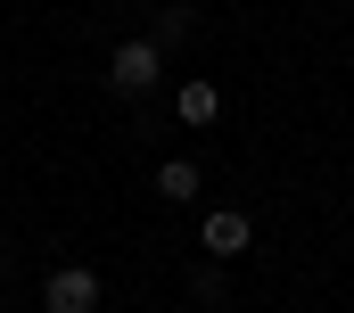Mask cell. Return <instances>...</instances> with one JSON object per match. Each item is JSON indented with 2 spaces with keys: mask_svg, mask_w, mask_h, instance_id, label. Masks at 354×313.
<instances>
[{
  "mask_svg": "<svg viewBox=\"0 0 354 313\" xmlns=\"http://www.w3.org/2000/svg\"><path fill=\"white\" fill-rule=\"evenodd\" d=\"M157 82H165V50H157V42H115V50H107V91L149 99Z\"/></svg>",
  "mask_w": 354,
  "mask_h": 313,
  "instance_id": "cell-1",
  "label": "cell"
},
{
  "mask_svg": "<svg viewBox=\"0 0 354 313\" xmlns=\"http://www.w3.org/2000/svg\"><path fill=\"white\" fill-rule=\"evenodd\" d=\"M41 313H99V272H91V264H50Z\"/></svg>",
  "mask_w": 354,
  "mask_h": 313,
  "instance_id": "cell-2",
  "label": "cell"
},
{
  "mask_svg": "<svg viewBox=\"0 0 354 313\" xmlns=\"http://www.w3.org/2000/svg\"><path fill=\"white\" fill-rule=\"evenodd\" d=\"M198 247H206V256H214V264H239V256H248V247H256V223H248V215H239V206H214V215H206V223H198Z\"/></svg>",
  "mask_w": 354,
  "mask_h": 313,
  "instance_id": "cell-3",
  "label": "cell"
},
{
  "mask_svg": "<svg viewBox=\"0 0 354 313\" xmlns=\"http://www.w3.org/2000/svg\"><path fill=\"white\" fill-rule=\"evenodd\" d=\"M174 124H189V132L223 124V91H214V82H181L174 91Z\"/></svg>",
  "mask_w": 354,
  "mask_h": 313,
  "instance_id": "cell-4",
  "label": "cell"
},
{
  "mask_svg": "<svg viewBox=\"0 0 354 313\" xmlns=\"http://www.w3.org/2000/svg\"><path fill=\"white\" fill-rule=\"evenodd\" d=\"M157 198H165V206H198V165H189V156H165V165H157Z\"/></svg>",
  "mask_w": 354,
  "mask_h": 313,
  "instance_id": "cell-5",
  "label": "cell"
},
{
  "mask_svg": "<svg viewBox=\"0 0 354 313\" xmlns=\"http://www.w3.org/2000/svg\"><path fill=\"white\" fill-rule=\"evenodd\" d=\"M189 297H198V305H223V297H231V280H223V264H214V256H206V264H189Z\"/></svg>",
  "mask_w": 354,
  "mask_h": 313,
  "instance_id": "cell-6",
  "label": "cell"
},
{
  "mask_svg": "<svg viewBox=\"0 0 354 313\" xmlns=\"http://www.w3.org/2000/svg\"><path fill=\"white\" fill-rule=\"evenodd\" d=\"M189 33H198V8H157V33H149V42L174 50V42H189Z\"/></svg>",
  "mask_w": 354,
  "mask_h": 313,
  "instance_id": "cell-7",
  "label": "cell"
},
{
  "mask_svg": "<svg viewBox=\"0 0 354 313\" xmlns=\"http://www.w3.org/2000/svg\"><path fill=\"white\" fill-rule=\"evenodd\" d=\"M107 8H132V0H107Z\"/></svg>",
  "mask_w": 354,
  "mask_h": 313,
  "instance_id": "cell-8",
  "label": "cell"
}]
</instances>
